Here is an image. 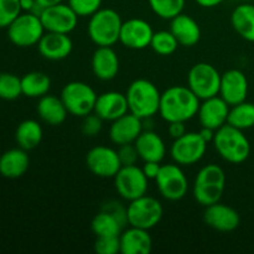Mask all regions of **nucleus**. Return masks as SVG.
<instances>
[{"instance_id": "c85d7f7f", "label": "nucleus", "mask_w": 254, "mask_h": 254, "mask_svg": "<svg viewBox=\"0 0 254 254\" xmlns=\"http://www.w3.org/2000/svg\"><path fill=\"white\" fill-rule=\"evenodd\" d=\"M44 138V130L39 122L34 119H26L17 126L15 131V140L17 145L24 150H34L41 144Z\"/></svg>"}, {"instance_id": "20e7f679", "label": "nucleus", "mask_w": 254, "mask_h": 254, "mask_svg": "<svg viewBox=\"0 0 254 254\" xmlns=\"http://www.w3.org/2000/svg\"><path fill=\"white\" fill-rule=\"evenodd\" d=\"M213 145L218 155L231 164H241L251 154V144L243 130L225 124L217 129L213 138Z\"/></svg>"}, {"instance_id": "c756f323", "label": "nucleus", "mask_w": 254, "mask_h": 254, "mask_svg": "<svg viewBox=\"0 0 254 254\" xmlns=\"http://www.w3.org/2000/svg\"><path fill=\"white\" fill-rule=\"evenodd\" d=\"M22 94L29 98H41L51 88V78L41 71H32L21 77Z\"/></svg>"}, {"instance_id": "7c9ffc66", "label": "nucleus", "mask_w": 254, "mask_h": 254, "mask_svg": "<svg viewBox=\"0 0 254 254\" xmlns=\"http://www.w3.org/2000/svg\"><path fill=\"white\" fill-rule=\"evenodd\" d=\"M92 232L96 237H119L124 227L112 213L101 210L91 223Z\"/></svg>"}, {"instance_id": "e433bc0d", "label": "nucleus", "mask_w": 254, "mask_h": 254, "mask_svg": "<svg viewBox=\"0 0 254 254\" xmlns=\"http://www.w3.org/2000/svg\"><path fill=\"white\" fill-rule=\"evenodd\" d=\"M103 0H68V5L78 16H92L102 6Z\"/></svg>"}, {"instance_id": "dca6fc26", "label": "nucleus", "mask_w": 254, "mask_h": 254, "mask_svg": "<svg viewBox=\"0 0 254 254\" xmlns=\"http://www.w3.org/2000/svg\"><path fill=\"white\" fill-rule=\"evenodd\" d=\"M231 106L222 98V97H211V98L203 99L200 103L197 117L201 127L211 128L217 130L221 127L227 124L228 113H230Z\"/></svg>"}, {"instance_id": "f257e3e1", "label": "nucleus", "mask_w": 254, "mask_h": 254, "mask_svg": "<svg viewBox=\"0 0 254 254\" xmlns=\"http://www.w3.org/2000/svg\"><path fill=\"white\" fill-rule=\"evenodd\" d=\"M201 99L185 86H173L161 93L159 114L168 123L188 122L197 116Z\"/></svg>"}, {"instance_id": "a211bd4d", "label": "nucleus", "mask_w": 254, "mask_h": 254, "mask_svg": "<svg viewBox=\"0 0 254 254\" xmlns=\"http://www.w3.org/2000/svg\"><path fill=\"white\" fill-rule=\"evenodd\" d=\"M248 94V79L240 69H228L221 74L218 96L222 97L231 107L246 101Z\"/></svg>"}, {"instance_id": "ea45409f", "label": "nucleus", "mask_w": 254, "mask_h": 254, "mask_svg": "<svg viewBox=\"0 0 254 254\" xmlns=\"http://www.w3.org/2000/svg\"><path fill=\"white\" fill-rule=\"evenodd\" d=\"M101 210H104V211H107V212L112 213V215H113L114 217L119 221V222H121V225L123 226L124 228L127 227V225H129L128 223V207H126V206H124L122 202H119V201H116V200L107 201L106 203H103V205H102Z\"/></svg>"}, {"instance_id": "f03ea898", "label": "nucleus", "mask_w": 254, "mask_h": 254, "mask_svg": "<svg viewBox=\"0 0 254 254\" xmlns=\"http://www.w3.org/2000/svg\"><path fill=\"white\" fill-rule=\"evenodd\" d=\"M226 188V174L221 166L208 164L200 169L193 181L192 195L203 207L220 202Z\"/></svg>"}, {"instance_id": "9d476101", "label": "nucleus", "mask_w": 254, "mask_h": 254, "mask_svg": "<svg viewBox=\"0 0 254 254\" xmlns=\"http://www.w3.org/2000/svg\"><path fill=\"white\" fill-rule=\"evenodd\" d=\"M155 183L160 195L169 201L183 200L189 190L188 178L179 164L161 165Z\"/></svg>"}, {"instance_id": "6e6552de", "label": "nucleus", "mask_w": 254, "mask_h": 254, "mask_svg": "<svg viewBox=\"0 0 254 254\" xmlns=\"http://www.w3.org/2000/svg\"><path fill=\"white\" fill-rule=\"evenodd\" d=\"M189 88L201 99H207L220 93L221 73L207 62L193 64L188 74Z\"/></svg>"}, {"instance_id": "6ab92c4d", "label": "nucleus", "mask_w": 254, "mask_h": 254, "mask_svg": "<svg viewBox=\"0 0 254 254\" xmlns=\"http://www.w3.org/2000/svg\"><path fill=\"white\" fill-rule=\"evenodd\" d=\"M143 130V119L128 112L121 118L112 122V126L109 128V139L116 145L130 144L138 139Z\"/></svg>"}, {"instance_id": "393cba45", "label": "nucleus", "mask_w": 254, "mask_h": 254, "mask_svg": "<svg viewBox=\"0 0 254 254\" xmlns=\"http://www.w3.org/2000/svg\"><path fill=\"white\" fill-rule=\"evenodd\" d=\"M121 253L123 254H149L153 250V240L148 230L131 227L123 230L119 236Z\"/></svg>"}, {"instance_id": "4468645a", "label": "nucleus", "mask_w": 254, "mask_h": 254, "mask_svg": "<svg viewBox=\"0 0 254 254\" xmlns=\"http://www.w3.org/2000/svg\"><path fill=\"white\" fill-rule=\"evenodd\" d=\"M88 170L98 178H114L122 168L118 151L109 146L98 145L92 148L86 155Z\"/></svg>"}, {"instance_id": "4be33fe9", "label": "nucleus", "mask_w": 254, "mask_h": 254, "mask_svg": "<svg viewBox=\"0 0 254 254\" xmlns=\"http://www.w3.org/2000/svg\"><path fill=\"white\" fill-rule=\"evenodd\" d=\"M92 71L101 81H112L119 72V59L112 46H98L92 56Z\"/></svg>"}, {"instance_id": "7ed1b4c3", "label": "nucleus", "mask_w": 254, "mask_h": 254, "mask_svg": "<svg viewBox=\"0 0 254 254\" xmlns=\"http://www.w3.org/2000/svg\"><path fill=\"white\" fill-rule=\"evenodd\" d=\"M129 112L140 119L153 118L159 113L161 93L148 79L139 78L129 84L126 92Z\"/></svg>"}, {"instance_id": "a878e982", "label": "nucleus", "mask_w": 254, "mask_h": 254, "mask_svg": "<svg viewBox=\"0 0 254 254\" xmlns=\"http://www.w3.org/2000/svg\"><path fill=\"white\" fill-rule=\"evenodd\" d=\"M30 158L22 148L10 149L0 156V175L6 179H19L27 171Z\"/></svg>"}, {"instance_id": "bb28decb", "label": "nucleus", "mask_w": 254, "mask_h": 254, "mask_svg": "<svg viewBox=\"0 0 254 254\" xmlns=\"http://www.w3.org/2000/svg\"><path fill=\"white\" fill-rule=\"evenodd\" d=\"M36 111L40 119L49 126H61L68 114L61 97L52 94H45L39 99Z\"/></svg>"}, {"instance_id": "5701e85b", "label": "nucleus", "mask_w": 254, "mask_h": 254, "mask_svg": "<svg viewBox=\"0 0 254 254\" xmlns=\"http://www.w3.org/2000/svg\"><path fill=\"white\" fill-rule=\"evenodd\" d=\"M134 144L138 150L139 158L143 161L161 163L166 155L165 141L151 129H144Z\"/></svg>"}, {"instance_id": "a18cd8bd", "label": "nucleus", "mask_w": 254, "mask_h": 254, "mask_svg": "<svg viewBox=\"0 0 254 254\" xmlns=\"http://www.w3.org/2000/svg\"><path fill=\"white\" fill-rule=\"evenodd\" d=\"M195 1L202 7H215L220 5L221 2L225 1V0H195Z\"/></svg>"}, {"instance_id": "412c9836", "label": "nucleus", "mask_w": 254, "mask_h": 254, "mask_svg": "<svg viewBox=\"0 0 254 254\" xmlns=\"http://www.w3.org/2000/svg\"><path fill=\"white\" fill-rule=\"evenodd\" d=\"M129 112L126 94L121 92L109 91L97 97L94 113L104 122H113Z\"/></svg>"}, {"instance_id": "423d86ee", "label": "nucleus", "mask_w": 254, "mask_h": 254, "mask_svg": "<svg viewBox=\"0 0 254 254\" xmlns=\"http://www.w3.org/2000/svg\"><path fill=\"white\" fill-rule=\"evenodd\" d=\"M60 97L68 114L83 118L89 113H93L98 96L89 84L81 81H72L64 84Z\"/></svg>"}, {"instance_id": "58836bf2", "label": "nucleus", "mask_w": 254, "mask_h": 254, "mask_svg": "<svg viewBox=\"0 0 254 254\" xmlns=\"http://www.w3.org/2000/svg\"><path fill=\"white\" fill-rule=\"evenodd\" d=\"M94 251L98 254H117L121 252L119 237H96Z\"/></svg>"}, {"instance_id": "37998d69", "label": "nucleus", "mask_w": 254, "mask_h": 254, "mask_svg": "<svg viewBox=\"0 0 254 254\" xmlns=\"http://www.w3.org/2000/svg\"><path fill=\"white\" fill-rule=\"evenodd\" d=\"M168 131L169 135H170L174 140L180 138V136H183L184 134L186 133L185 122H171V123H169Z\"/></svg>"}, {"instance_id": "79ce46f5", "label": "nucleus", "mask_w": 254, "mask_h": 254, "mask_svg": "<svg viewBox=\"0 0 254 254\" xmlns=\"http://www.w3.org/2000/svg\"><path fill=\"white\" fill-rule=\"evenodd\" d=\"M161 165L158 161H144V165L141 168L144 175L149 179V180H155L156 176L160 173Z\"/></svg>"}, {"instance_id": "cd10ccee", "label": "nucleus", "mask_w": 254, "mask_h": 254, "mask_svg": "<svg viewBox=\"0 0 254 254\" xmlns=\"http://www.w3.org/2000/svg\"><path fill=\"white\" fill-rule=\"evenodd\" d=\"M233 29L242 39L254 42V5L250 1L236 7L231 15Z\"/></svg>"}, {"instance_id": "72a5a7b5", "label": "nucleus", "mask_w": 254, "mask_h": 254, "mask_svg": "<svg viewBox=\"0 0 254 254\" xmlns=\"http://www.w3.org/2000/svg\"><path fill=\"white\" fill-rule=\"evenodd\" d=\"M151 10L164 20H171L181 14L185 7V0H149Z\"/></svg>"}, {"instance_id": "2f4dec72", "label": "nucleus", "mask_w": 254, "mask_h": 254, "mask_svg": "<svg viewBox=\"0 0 254 254\" xmlns=\"http://www.w3.org/2000/svg\"><path fill=\"white\" fill-rule=\"evenodd\" d=\"M227 124L241 130L254 127V103L245 101L231 107Z\"/></svg>"}, {"instance_id": "4c0bfd02", "label": "nucleus", "mask_w": 254, "mask_h": 254, "mask_svg": "<svg viewBox=\"0 0 254 254\" xmlns=\"http://www.w3.org/2000/svg\"><path fill=\"white\" fill-rule=\"evenodd\" d=\"M103 119L101 117L97 116L96 113H89L88 116L83 117V121L81 124V131L83 135L88 136V138H93V136L98 135L101 133L102 128H103Z\"/></svg>"}, {"instance_id": "ddd939ff", "label": "nucleus", "mask_w": 254, "mask_h": 254, "mask_svg": "<svg viewBox=\"0 0 254 254\" xmlns=\"http://www.w3.org/2000/svg\"><path fill=\"white\" fill-rule=\"evenodd\" d=\"M78 17L73 9L64 2L45 7L40 15L45 31L60 34H69L73 31L78 24Z\"/></svg>"}, {"instance_id": "de8ad7c7", "label": "nucleus", "mask_w": 254, "mask_h": 254, "mask_svg": "<svg viewBox=\"0 0 254 254\" xmlns=\"http://www.w3.org/2000/svg\"><path fill=\"white\" fill-rule=\"evenodd\" d=\"M245 1H253V0H245Z\"/></svg>"}, {"instance_id": "2eb2a0df", "label": "nucleus", "mask_w": 254, "mask_h": 254, "mask_svg": "<svg viewBox=\"0 0 254 254\" xmlns=\"http://www.w3.org/2000/svg\"><path fill=\"white\" fill-rule=\"evenodd\" d=\"M154 30L148 21L143 19H129L123 21L119 41L131 50H144L150 46Z\"/></svg>"}, {"instance_id": "f3484780", "label": "nucleus", "mask_w": 254, "mask_h": 254, "mask_svg": "<svg viewBox=\"0 0 254 254\" xmlns=\"http://www.w3.org/2000/svg\"><path fill=\"white\" fill-rule=\"evenodd\" d=\"M203 222L218 232H232L240 226V213L225 203H213L205 207Z\"/></svg>"}, {"instance_id": "9b49d317", "label": "nucleus", "mask_w": 254, "mask_h": 254, "mask_svg": "<svg viewBox=\"0 0 254 254\" xmlns=\"http://www.w3.org/2000/svg\"><path fill=\"white\" fill-rule=\"evenodd\" d=\"M207 143L198 131H186L183 136L175 139L171 145L170 155L176 164L190 166L203 158Z\"/></svg>"}, {"instance_id": "f704fd0d", "label": "nucleus", "mask_w": 254, "mask_h": 254, "mask_svg": "<svg viewBox=\"0 0 254 254\" xmlns=\"http://www.w3.org/2000/svg\"><path fill=\"white\" fill-rule=\"evenodd\" d=\"M22 94L21 78L9 72L0 73V99L15 101Z\"/></svg>"}, {"instance_id": "c9c22d12", "label": "nucleus", "mask_w": 254, "mask_h": 254, "mask_svg": "<svg viewBox=\"0 0 254 254\" xmlns=\"http://www.w3.org/2000/svg\"><path fill=\"white\" fill-rule=\"evenodd\" d=\"M21 12L20 0H0V29H7Z\"/></svg>"}, {"instance_id": "f8f14e48", "label": "nucleus", "mask_w": 254, "mask_h": 254, "mask_svg": "<svg viewBox=\"0 0 254 254\" xmlns=\"http://www.w3.org/2000/svg\"><path fill=\"white\" fill-rule=\"evenodd\" d=\"M113 179L118 195L129 202L146 195L149 179L136 165L122 166Z\"/></svg>"}, {"instance_id": "a19ab883", "label": "nucleus", "mask_w": 254, "mask_h": 254, "mask_svg": "<svg viewBox=\"0 0 254 254\" xmlns=\"http://www.w3.org/2000/svg\"><path fill=\"white\" fill-rule=\"evenodd\" d=\"M117 151H118V156L122 163V166L135 165L138 159H140L134 143L119 145V149Z\"/></svg>"}, {"instance_id": "1a4fd4ad", "label": "nucleus", "mask_w": 254, "mask_h": 254, "mask_svg": "<svg viewBox=\"0 0 254 254\" xmlns=\"http://www.w3.org/2000/svg\"><path fill=\"white\" fill-rule=\"evenodd\" d=\"M164 215L160 201L144 195L130 201L128 205V223L131 227L151 230L159 225Z\"/></svg>"}, {"instance_id": "49530a36", "label": "nucleus", "mask_w": 254, "mask_h": 254, "mask_svg": "<svg viewBox=\"0 0 254 254\" xmlns=\"http://www.w3.org/2000/svg\"><path fill=\"white\" fill-rule=\"evenodd\" d=\"M64 0H36L37 4L40 5L41 7H49V6H52V5H56V4H60V2H62Z\"/></svg>"}, {"instance_id": "39448f33", "label": "nucleus", "mask_w": 254, "mask_h": 254, "mask_svg": "<svg viewBox=\"0 0 254 254\" xmlns=\"http://www.w3.org/2000/svg\"><path fill=\"white\" fill-rule=\"evenodd\" d=\"M89 17L87 32L93 44L97 46H113L119 41L123 21L116 10L101 7Z\"/></svg>"}, {"instance_id": "473e14b6", "label": "nucleus", "mask_w": 254, "mask_h": 254, "mask_svg": "<svg viewBox=\"0 0 254 254\" xmlns=\"http://www.w3.org/2000/svg\"><path fill=\"white\" fill-rule=\"evenodd\" d=\"M150 47L155 54L160 55V56H169L178 50L179 42L170 30L169 31L161 30V31L154 32Z\"/></svg>"}, {"instance_id": "0eeeda50", "label": "nucleus", "mask_w": 254, "mask_h": 254, "mask_svg": "<svg viewBox=\"0 0 254 254\" xmlns=\"http://www.w3.org/2000/svg\"><path fill=\"white\" fill-rule=\"evenodd\" d=\"M45 34L41 19L32 12H21L7 27V37L17 47H31L39 44Z\"/></svg>"}, {"instance_id": "c03bdc74", "label": "nucleus", "mask_w": 254, "mask_h": 254, "mask_svg": "<svg viewBox=\"0 0 254 254\" xmlns=\"http://www.w3.org/2000/svg\"><path fill=\"white\" fill-rule=\"evenodd\" d=\"M198 133H200V135L202 136V139L206 143H210V141H213L216 130H213L211 128H206V127H201V130Z\"/></svg>"}, {"instance_id": "b1692460", "label": "nucleus", "mask_w": 254, "mask_h": 254, "mask_svg": "<svg viewBox=\"0 0 254 254\" xmlns=\"http://www.w3.org/2000/svg\"><path fill=\"white\" fill-rule=\"evenodd\" d=\"M170 21V31L178 40L179 45L192 47L198 44L201 39V29L198 22L193 17L181 12Z\"/></svg>"}, {"instance_id": "aec40b11", "label": "nucleus", "mask_w": 254, "mask_h": 254, "mask_svg": "<svg viewBox=\"0 0 254 254\" xmlns=\"http://www.w3.org/2000/svg\"><path fill=\"white\" fill-rule=\"evenodd\" d=\"M37 49L44 59L50 61H61L71 55L73 42L68 34L46 31L37 44Z\"/></svg>"}]
</instances>
